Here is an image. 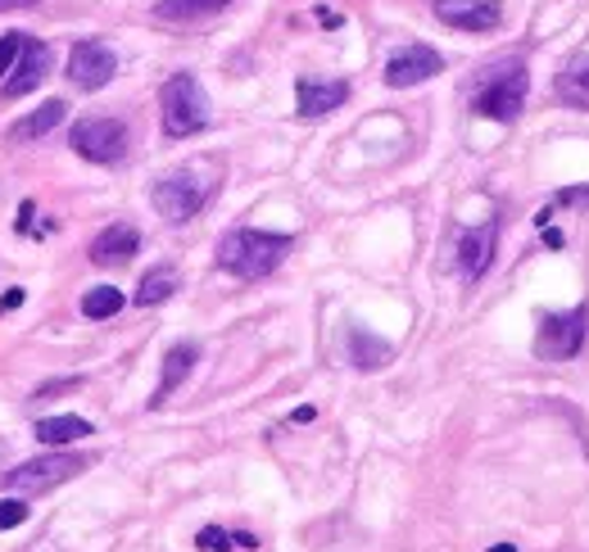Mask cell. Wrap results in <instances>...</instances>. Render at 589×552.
<instances>
[{
	"mask_svg": "<svg viewBox=\"0 0 589 552\" xmlns=\"http://www.w3.org/2000/svg\"><path fill=\"white\" fill-rule=\"evenodd\" d=\"M390 358H395V344L376 339L367 326H350V363H354L359 372H376V367H385Z\"/></svg>",
	"mask_w": 589,
	"mask_h": 552,
	"instance_id": "2e32d148",
	"label": "cell"
},
{
	"mask_svg": "<svg viewBox=\"0 0 589 552\" xmlns=\"http://www.w3.org/2000/svg\"><path fill=\"white\" fill-rule=\"evenodd\" d=\"M350 100V82L332 78V82H322V78H300L295 82V105L304 118H322V114H332Z\"/></svg>",
	"mask_w": 589,
	"mask_h": 552,
	"instance_id": "4fadbf2b",
	"label": "cell"
},
{
	"mask_svg": "<svg viewBox=\"0 0 589 552\" xmlns=\"http://www.w3.org/2000/svg\"><path fill=\"white\" fill-rule=\"evenodd\" d=\"M490 552H517V548H512V543H499V548H490Z\"/></svg>",
	"mask_w": 589,
	"mask_h": 552,
	"instance_id": "f546056e",
	"label": "cell"
},
{
	"mask_svg": "<svg viewBox=\"0 0 589 552\" xmlns=\"http://www.w3.org/2000/svg\"><path fill=\"white\" fill-rule=\"evenodd\" d=\"M150 199H155L159 218H168V223H190V218L214 199V172H205V168H177V172H168L164 181H155Z\"/></svg>",
	"mask_w": 589,
	"mask_h": 552,
	"instance_id": "3957f363",
	"label": "cell"
},
{
	"mask_svg": "<svg viewBox=\"0 0 589 552\" xmlns=\"http://www.w3.org/2000/svg\"><path fill=\"white\" fill-rule=\"evenodd\" d=\"M558 204H589V190H562Z\"/></svg>",
	"mask_w": 589,
	"mask_h": 552,
	"instance_id": "83f0119b",
	"label": "cell"
},
{
	"mask_svg": "<svg viewBox=\"0 0 589 552\" xmlns=\"http://www.w3.org/2000/svg\"><path fill=\"white\" fill-rule=\"evenodd\" d=\"M435 19L458 32H490L503 23L499 0H435Z\"/></svg>",
	"mask_w": 589,
	"mask_h": 552,
	"instance_id": "30bf717a",
	"label": "cell"
},
{
	"mask_svg": "<svg viewBox=\"0 0 589 552\" xmlns=\"http://www.w3.org/2000/svg\"><path fill=\"white\" fill-rule=\"evenodd\" d=\"M232 0H159L155 6V19L159 23H205L214 14H223Z\"/></svg>",
	"mask_w": 589,
	"mask_h": 552,
	"instance_id": "ac0fdd59",
	"label": "cell"
},
{
	"mask_svg": "<svg viewBox=\"0 0 589 552\" xmlns=\"http://www.w3.org/2000/svg\"><path fill=\"white\" fill-rule=\"evenodd\" d=\"M82 471H87L82 453H46V457H32V462L14 466L6 475V490H14V494H46V490L63 485V480H73Z\"/></svg>",
	"mask_w": 589,
	"mask_h": 552,
	"instance_id": "8992f818",
	"label": "cell"
},
{
	"mask_svg": "<svg viewBox=\"0 0 589 552\" xmlns=\"http://www.w3.org/2000/svg\"><path fill=\"white\" fill-rule=\"evenodd\" d=\"M82 313H87L91 322H105V317L122 313V290H118V286H96V290H87V295H82Z\"/></svg>",
	"mask_w": 589,
	"mask_h": 552,
	"instance_id": "7402d4cb",
	"label": "cell"
},
{
	"mask_svg": "<svg viewBox=\"0 0 589 552\" xmlns=\"http://www.w3.org/2000/svg\"><path fill=\"white\" fill-rule=\"evenodd\" d=\"M553 91H558V100H567L571 109H585V114H589V59H571L562 73H558Z\"/></svg>",
	"mask_w": 589,
	"mask_h": 552,
	"instance_id": "ffe728a7",
	"label": "cell"
},
{
	"mask_svg": "<svg viewBox=\"0 0 589 552\" xmlns=\"http://www.w3.org/2000/svg\"><path fill=\"white\" fill-rule=\"evenodd\" d=\"M494 245H499V223H485L458 236V272H463V282H481L494 258Z\"/></svg>",
	"mask_w": 589,
	"mask_h": 552,
	"instance_id": "7c38bea8",
	"label": "cell"
},
{
	"mask_svg": "<svg viewBox=\"0 0 589 552\" xmlns=\"http://www.w3.org/2000/svg\"><path fill=\"white\" fill-rule=\"evenodd\" d=\"M137 249H141V231L127 227V223H114L91 240V263L96 267H122V263H132Z\"/></svg>",
	"mask_w": 589,
	"mask_h": 552,
	"instance_id": "5bb4252c",
	"label": "cell"
},
{
	"mask_svg": "<svg viewBox=\"0 0 589 552\" xmlns=\"http://www.w3.org/2000/svg\"><path fill=\"white\" fill-rule=\"evenodd\" d=\"M32 435H37L46 448H59V444L87 440V435H91V422H87V417H73V412H63V417H41Z\"/></svg>",
	"mask_w": 589,
	"mask_h": 552,
	"instance_id": "d6986e66",
	"label": "cell"
},
{
	"mask_svg": "<svg viewBox=\"0 0 589 552\" xmlns=\"http://www.w3.org/2000/svg\"><path fill=\"white\" fill-rule=\"evenodd\" d=\"M159 109H164V131L173 141L209 127V96L200 82H195V73H173L159 91Z\"/></svg>",
	"mask_w": 589,
	"mask_h": 552,
	"instance_id": "277c9868",
	"label": "cell"
},
{
	"mask_svg": "<svg viewBox=\"0 0 589 552\" xmlns=\"http://www.w3.org/2000/svg\"><path fill=\"white\" fill-rule=\"evenodd\" d=\"M435 73H444V59L431 50V46H404L385 59V87H418V82H431Z\"/></svg>",
	"mask_w": 589,
	"mask_h": 552,
	"instance_id": "9c48e42d",
	"label": "cell"
},
{
	"mask_svg": "<svg viewBox=\"0 0 589 552\" xmlns=\"http://www.w3.org/2000/svg\"><path fill=\"white\" fill-rule=\"evenodd\" d=\"M23 46H28V32H6V37H0V82L10 78V68L19 63Z\"/></svg>",
	"mask_w": 589,
	"mask_h": 552,
	"instance_id": "cb8c5ba5",
	"label": "cell"
},
{
	"mask_svg": "<svg viewBox=\"0 0 589 552\" xmlns=\"http://www.w3.org/2000/svg\"><path fill=\"white\" fill-rule=\"evenodd\" d=\"M50 63H55L50 46H46V41H32V37H28V46H23L19 63L10 68V78H6V96H10V100H19V96L37 91V87L46 82V73H50Z\"/></svg>",
	"mask_w": 589,
	"mask_h": 552,
	"instance_id": "8fae6325",
	"label": "cell"
},
{
	"mask_svg": "<svg viewBox=\"0 0 589 552\" xmlns=\"http://www.w3.org/2000/svg\"><path fill=\"white\" fill-rule=\"evenodd\" d=\"M589 335V308H571V313H544L536 326V354L544 363H571L580 354V344Z\"/></svg>",
	"mask_w": 589,
	"mask_h": 552,
	"instance_id": "5b68a950",
	"label": "cell"
},
{
	"mask_svg": "<svg viewBox=\"0 0 589 552\" xmlns=\"http://www.w3.org/2000/svg\"><path fill=\"white\" fill-rule=\"evenodd\" d=\"M195 543H200L205 552H232V548H258V539H254V534H227V530H218V525H205L200 534H195Z\"/></svg>",
	"mask_w": 589,
	"mask_h": 552,
	"instance_id": "603a6c76",
	"label": "cell"
},
{
	"mask_svg": "<svg viewBox=\"0 0 589 552\" xmlns=\"http://www.w3.org/2000/svg\"><path fill=\"white\" fill-rule=\"evenodd\" d=\"M23 299H28V295H23L19 286H14V290H6V295H0V313H14V308H23Z\"/></svg>",
	"mask_w": 589,
	"mask_h": 552,
	"instance_id": "4316f807",
	"label": "cell"
},
{
	"mask_svg": "<svg viewBox=\"0 0 589 552\" xmlns=\"http://www.w3.org/2000/svg\"><path fill=\"white\" fill-rule=\"evenodd\" d=\"M28 6H37V0H0V10H28Z\"/></svg>",
	"mask_w": 589,
	"mask_h": 552,
	"instance_id": "f1b7e54d",
	"label": "cell"
},
{
	"mask_svg": "<svg viewBox=\"0 0 589 552\" xmlns=\"http://www.w3.org/2000/svg\"><path fill=\"white\" fill-rule=\"evenodd\" d=\"M177 286H181L177 267H155V272H146V276H141V286H137V304H141V308H155V304L173 299V295H177Z\"/></svg>",
	"mask_w": 589,
	"mask_h": 552,
	"instance_id": "44dd1931",
	"label": "cell"
},
{
	"mask_svg": "<svg viewBox=\"0 0 589 552\" xmlns=\"http://www.w3.org/2000/svg\"><path fill=\"white\" fill-rule=\"evenodd\" d=\"M118 73V55L105 46V41H78L73 55H69V82L78 91H100L109 87Z\"/></svg>",
	"mask_w": 589,
	"mask_h": 552,
	"instance_id": "ba28073f",
	"label": "cell"
},
{
	"mask_svg": "<svg viewBox=\"0 0 589 552\" xmlns=\"http://www.w3.org/2000/svg\"><path fill=\"white\" fill-rule=\"evenodd\" d=\"M527 63L521 59H503L494 68H485V73L477 78L472 87V109L481 118H494V122H512L521 109H527Z\"/></svg>",
	"mask_w": 589,
	"mask_h": 552,
	"instance_id": "7a4b0ae2",
	"label": "cell"
},
{
	"mask_svg": "<svg viewBox=\"0 0 589 552\" xmlns=\"http://www.w3.org/2000/svg\"><path fill=\"white\" fill-rule=\"evenodd\" d=\"M82 385V376H69V381H55V385H41L37 390V398H50V394H59V390H78Z\"/></svg>",
	"mask_w": 589,
	"mask_h": 552,
	"instance_id": "484cf974",
	"label": "cell"
},
{
	"mask_svg": "<svg viewBox=\"0 0 589 552\" xmlns=\"http://www.w3.org/2000/svg\"><path fill=\"white\" fill-rule=\"evenodd\" d=\"M195 363H200V349H195V344H173L168 358H164V376H159V390H155L150 407H164V403L173 398V390L190 376V367H195Z\"/></svg>",
	"mask_w": 589,
	"mask_h": 552,
	"instance_id": "9a60e30c",
	"label": "cell"
},
{
	"mask_svg": "<svg viewBox=\"0 0 589 552\" xmlns=\"http://www.w3.org/2000/svg\"><path fill=\"white\" fill-rule=\"evenodd\" d=\"M63 118H69V105H63V100H46L41 109H32L28 118H19L10 127V141H41V136H50Z\"/></svg>",
	"mask_w": 589,
	"mask_h": 552,
	"instance_id": "e0dca14e",
	"label": "cell"
},
{
	"mask_svg": "<svg viewBox=\"0 0 589 552\" xmlns=\"http://www.w3.org/2000/svg\"><path fill=\"white\" fill-rule=\"evenodd\" d=\"M291 236L277 231H254V227H236L218 240V267L240 276V282H264L282 267V258L291 254Z\"/></svg>",
	"mask_w": 589,
	"mask_h": 552,
	"instance_id": "6da1fadb",
	"label": "cell"
},
{
	"mask_svg": "<svg viewBox=\"0 0 589 552\" xmlns=\"http://www.w3.org/2000/svg\"><path fill=\"white\" fill-rule=\"evenodd\" d=\"M32 516V507L23 503V499H0V530H14V525H23Z\"/></svg>",
	"mask_w": 589,
	"mask_h": 552,
	"instance_id": "d4e9b609",
	"label": "cell"
},
{
	"mask_svg": "<svg viewBox=\"0 0 589 552\" xmlns=\"http://www.w3.org/2000/svg\"><path fill=\"white\" fill-rule=\"evenodd\" d=\"M69 146L87 164H118L127 155V127L118 118H82L69 131Z\"/></svg>",
	"mask_w": 589,
	"mask_h": 552,
	"instance_id": "52a82bcc",
	"label": "cell"
}]
</instances>
